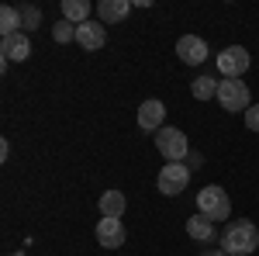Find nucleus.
<instances>
[{
  "mask_svg": "<svg viewBox=\"0 0 259 256\" xmlns=\"http://www.w3.org/2000/svg\"><path fill=\"white\" fill-rule=\"evenodd\" d=\"M156 149L166 156V163H183L190 156V142L180 128H159L156 132Z\"/></svg>",
  "mask_w": 259,
  "mask_h": 256,
  "instance_id": "7ed1b4c3",
  "label": "nucleus"
},
{
  "mask_svg": "<svg viewBox=\"0 0 259 256\" xmlns=\"http://www.w3.org/2000/svg\"><path fill=\"white\" fill-rule=\"evenodd\" d=\"M162 118H166L162 100H142V107H139V128L142 132H159V128H166Z\"/></svg>",
  "mask_w": 259,
  "mask_h": 256,
  "instance_id": "9d476101",
  "label": "nucleus"
},
{
  "mask_svg": "<svg viewBox=\"0 0 259 256\" xmlns=\"http://www.w3.org/2000/svg\"><path fill=\"white\" fill-rule=\"evenodd\" d=\"M245 69H249V52L242 45H228L225 52H218V73L225 80H242Z\"/></svg>",
  "mask_w": 259,
  "mask_h": 256,
  "instance_id": "423d86ee",
  "label": "nucleus"
},
{
  "mask_svg": "<svg viewBox=\"0 0 259 256\" xmlns=\"http://www.w3.org/2000/svg\"><path fill=\"white\" fill-rule=\"evenodd\" d=\"M62 18L73 21V24L90 21V4H87V0H62Z\"/></svg>",
  "mask_w": 259,
  "mask_h": 256,
  "instance_id": "2eb2a0df",
  "label": "nucleus"
},
{
  "mask_svg": "<svg viewBox=\"0 0 259 256\" xmlns=\"http://www.w3.org/2000/svg\"><path fill=\"white\" fill-rule=\"evenodd\" d=\"M177 56L187 66H200V62L207 59V42L197 39V35H183V39L177 42Z\"/></svg>",
  "mask_w": 259,
  "mask_h": 256,
  "instance_id": "1a4fd4ad",
  "label": "nucleus"
},
{
  "mask_svg": "<svg viewBox=\"0 0 259 256\" xmlns=\"http://www.w3.org/2000/svg\"><path fill=\"white\" fill-rule=\"evenodd\" d=\"M97 204H100V218H121L124 208H128V201H124L121 191H104Z\"/></svg>",
  "mask_w": 259,
  "mask_h": 256,
  "instance_id": "4468645a",
  "label": "nucleus"
},
{
  "mask_svg": "<svg viewBox=\"0 0 259 256\" xmlns=\"http://www.w3.org/2000/svg\"><path fill=\"white\" fill-rule=\"evenodd\" d=\"M0 56L11 62H24L28 56H31V39L24 35V31H18V35H11V39H4L0 42Z\"/></svg>",
  "mask_w": 259,
  "mask_h": 256,
  "instance_id": "9b49d317",
  "label": "nucleus"
},
{
  "mask_svg": "<svg viewBox=\"0 0 259 256\" xmlns=\"http://www.w3.org/2000/svg\"><path fill=\"white\" fill-rule=\"evenodd\" d=\"M124 239H128V232H124L121 218H100L97 222V242L104 249H121Z\"/></svg>",
  "mask_w": 259,
  "mask_h": 256,
  "instance_id": "6e6552de",
  "label": "nucleus"
},
{
  "mask_svg": "<svg viewBox=\"0 0 259 256\" xmlns=\"http://www.w3.org/2000/svg\"><path fill=\"white\" fill-rule=\"evenodd\" d=\"M52 39L59 42V45H66V42H73L76 39V24H73V21H56V24H52Z\"/></svg>",
  "mask_w": 259,
  "mask_h": 256,
  "instance_id": "a211bd4d",
  "label": "nucleus"
},
{
  "mask_svg": "<svg viewBox=\"0 0 259 256\" xmlns=\"http://www.w3.org/2000/svg\"><path fill=\"white\" fill-rule=\"evenodd\" d=\"M159 194L166 197H177L187 191V184H190V166H183V163H166L159 166Z\"/></svg>",
  "mask_w": 259,
  "mask_h": 256,
  "instance_id": "39448f33",
  "label": "nucleus"
},
{
  "mask_svg": "<svg viewBox=\"0 0 259 256\" xmlns=\"http://www.w3.org/2000/svg\"><path fill=\"white\" fill-rule=\"evenodd\" d=\"M187 236L190 239H197V242H211V239H214V222H211V218L207 215H190L187 218Z\"/></svg>",
  "mask_w": 259,
  "mask_h": 256,
  "instance_id": "ddd939ff",
  "label": "nucleus"
},
{
  "mask_svg": "<svg viewBox=\"0 0 259 256\" xmlns=\"http://www.w3.org/2000/svg\"><path fill=\"white\" fill-rule=\"evenodd\" d=\"M21 31V11L18 7H0V35L11 39Z\"/></svg>",
  "mask_w": 259,
  "mask_h": 256,
  "instance_id": "dca6fc26",
  "label": "nucleus"
},
{
  "mask_svg": "<svg viewBox=\"0 0 259 256\" xmlns=\"http://www.w3.org/2000/svg\"><path fill=\"white\" fill-rule=\"evenodd\" d=\"M128 11H132V0H100L97 4V14H100L104 24H118V21H124Z\"/></svg>",
  "mask_w": 259,
  "mask_h": 256,
  "instance_id": "f8f14e48",
  "label": "nucleus"
},
{
  "mask_svg": "<svg viewBox=\"0 0 259 256\" xmlns=\"http://www.w3.org/2000/svg\"><path fill=\"white\" fill-rule=\"evenodd\" d=\"M200 256H228L225 249H207V253H200Z\"/></svg>",
  "mask_w": 259,
  "mask_h": 256,
  "instance_id": "412c9836",
  "label": "nucleus"
},
{
  "mask_svg": "<svg viewBox=\"0 0 259 256\" xmlns=\"http://www.w3.org/2000/svg\"><path fill=\"white\" fill-rule=\"evenodd\" d=\"M197 211L207 215L211 222H225V218L232 215V201H228V194L221 191L218 184H211V187H204L197 194Z\"/></svg>",
  "mask_w": 259,
  "mask_h": 256,
  "instance_id": "f03ea898",
  "label": "nucleus"
},
{
  "mask_svg": "<svg viewBox=\"0 0 259 256\" xmlns=\"http://www.w3.org/2000/svg\"><path fill=\"white\" fill-rule=\"evenodd\" d=\"M245 128H249V132H259V104H252V107L245 111Z\"/></svg>",
  "mask_w": 259,
  "mask_h": 256,
  "instance_id": "aec40b11",
  "label": "nucleus"
},
{
  "mask_svg": "<svg viewBox=\"0 0 259 256\" xmlns=\"http://www.w3.org/2000/svg\"><path fill=\"white\" fill-rule=\"evenodd\" d=\"M218 104L225 111H249L252 97H249V87L242 80H221L218 83Z\"/></svg>",
  "mask_w": 259,
  "mask_h": 256,
  "instance_id": "20e7f679",
  "label": "nucleus"
},
{
  "mask_svg": "<svg viewBox=\"0 0 259 256\" xmlns=\"http://www.w3.org/2000/svg\"><path fill=\"white\" fill-rule=\"evenodd\" d=\"M104 42H107L104 21H83V24H76V45H80V49L97 52V49H104Z\"/></svg>",
  "mask_w": 259,
  "mask_h": 256,
  "instance_id": "0eeeda50",
  "label": "nucleus"
},
{
  "mask_svg": "<svg viewBox=\"0 0 259 256\" xmlns=\"http://www.w3.org/2000/svg\"><path fill=\"white\" fill-rule=\"evenodd\" d=\"M259 246V229L252 222H228L225 232H221V249L228 256H249Z\"/></svg>",
  "mask_w": 259,
  "mask_h": 256,
  "instance_id": "f257e3e1",
  "label": "nucleus"
},
{
  "mask_svg": "<svg viewBox=\"0 0 259 256\" xmlns=\"http://www.w3.org/2000/svg\"><path fill=\"white\" fill-rule=\"evenodd\" d=\"M38 24H41L38 7H21V28H38Z\"/></svg>",
  "mask_w": 259,
  "mask_h": 256,
  "instance_id": "6ab92c4d",
  "label": "nucleus"
},
{
  "mask_svg": "<svg viewBox=\"0 0 259 256\" xmlns=\"http://www.w3.org/2000/svg\"><path fill=\"white\" fill-rule=\"evenodd\" d=\"M190 94L197 100H211V97H218V83H214V77H197L190 83Z\"/></svg>",
  "mask_w": 259,
  "mask_h": 256,
  "instance_id": "f3484780",
  "label": "nucleus"
}]
</instances>
